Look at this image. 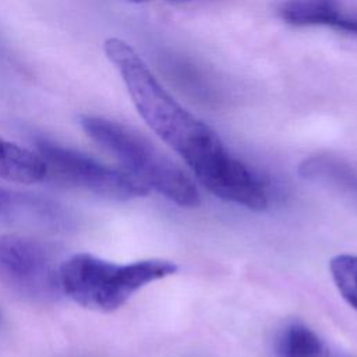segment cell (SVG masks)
I'll return each mask as SVG.
<instances>
[{
  "instance_id": "6da1fadb",
  "label": "cell",
  "mask_w": 357,
  "mask_h": 357,
  "mask_svg": "<svg viewBox=\"0 0 357 357\" xmlns=\"http://www.w3.org/2000/svg\"><path fill=\"white\" fill-rule=\"evenodd\" d=\"M103 50L142 120L187 163L211 194L244 208L261 202V178L229 152L208 124L184 109L160 85L132 46L123 39L109 38Z\"/></svg>"
},
{
  "instance_id": "7a4b0ae2",
  "label": "cell",
  "mask_w": 357,
  "mask_h": 357,
  "mask_svg": "<svg viewBox=\"0 0 357 357\" xmlns=\"http://www.w3.org/2000/svg\"><path fill=\"white\" fill-rule=\"evenodd\" d=\"M177 269L167 259L152 258L119 265L91 254H75L60 265V287L77 304L110 312L141 287L174 275Z\"/></svg>"
},
{
  "instance_id": "3957f363",
  "label": "cell",
  "mask_w": 357,
  "mask_h": 357,
  "mask_svg": "<svg viewBox=\"0 0 357 357\" xmlns=\"http://www.w3.org/2000/svg\"><path fill=\"white\" fill-rule=\"evenodd\" d=\"M81 127L89 138L110 152L128 173L169 201L192 208L199 204L194 181L163 152L137 131L100 116H82Z\"/></svg>"
},
{
  "instance_id": "277c9868",
  "label": "cell",
  "mask_w": 357,
  "mask_h": 357,
  "mask_svg": "<svg viewBox=\"0 0 357 357\" xmlns=\"http://www.w3.org/2000/svg\"><path fill=\"white\" fill-rule=\"evenodd\" d=\"M36 146L47 169L52 167L64 181L85 188L96 195L127 201L145 197L149 192L148 185L131 173L103 165L79 151L60 145L47 138H39Z\"/></svg>"
},
{
  "instance_id": "5b68a950",
  "label": "cell",
  "mask_w": 357,
  "mask_h": 357,
  "mask_svg": "<svg viewBox=\"0 0 357 357\" xmlns=\"http://www.w3.org/2000/svg\"><path fill=\"white\" fill-rule=\"evenodd\" d=\"M60 265L49 244L17 234L0 236V275L21 294L39 301L60 293Z\"/></svg>"
},
{
  "instance_id": "8992f818",
  "label": "cell",
  "mask_w": 357,
  "mask_h": 357,
  "mask_svg": "<svg viewBox=\"0 0 357 357\" xmlns=\"http://www.w3.org/2000/svg\"><path fill=\"white\" fill-rule=\"evenodd\" d=\"M278 13L296 26H325L357 36V7L343 0H286Z\"/></svg>"
},
{
  "instance_id": "52a82bcc",
  "label": "cell",
  "mask_w": 357,
  "mask_h": 357,
  "mask_svg": "<svg viewBox=\"0 0 357 357\" xmlns=\"http://www.w3.org/2000/svg\"><path fill=\"white\" fill-rule=\"evenodd\" d=\"M47 165L39 153L31 152L0 137V177L8 181L31 184L47 174Z\"/></svg>"
},
{
  "instance_id": "ba28073f",
  "label": "cell",
  "mask_w": 357,
  "mask_h": 357,
  "mask_svg": "<svg viewBox=\"0 0 357 357\" xmlns=\"http://www.w3.org/2000/svg\"><path fill=\"white\" fill-rule=\"evenodd\" d=\"M278 350L282 357H329L324 340L303 322L284 326L278 339Z\"/></svg>"
},
{
  "instance_id": "9c48e42d",
  "label": "cell",
  "mask_w": 357,
  "mask_h": 357,
  "mask_svg": "<svg viewBox=\"0 0 357 357\" xmlns=\"http://www.w3.org/2000/svg\"><path fill=\"white\" fill-rule=\"evenodd\" d=\"M329 269L342 297L357 310V255H336L331 259Z\"/></svg>"
},
{
  "instance_id": "30bf717a",
  "label": "cell",
  "mask_w": 357,
  "mask_h": 357,
  "mask_svg": "<svg viewBox=\"0 0 357 357\" xmlns=\"http://www.w3.org/2000/svg\"><path fill=\"white\" fill-rule=\"evenodd\" d=\"M11 68L10 56L4 47V45L0 42V77L4 75Z\"/></svg>"
},
{
  "instance_id": "8fae6325",
  "label": "cell",
  "mask_w": 357,
  "mask_h": 357,
  "mask_svg": "<svg viewBox=\"0 0 357 357\" xmlns=\"http://www.w3.org/2000/svg\"><path fill=\"white\" fill-rule=\"evenodd\" d=\"M11 198H13V194L0 188V212H3L4 209H8Z\"/></svg>"
},
{
  "instance_id": "7c38bea8",
  "label": "cell",
  "mask_w": 357,
  "mask_h": 357,
  "mask_svg": "<svg viewBox=\"0 0 357 357\" xmlns=\"http://www.w3.org/2000/svg\"><path fill=\"white\" fill-rule=\"evenodd\" d=\"M130 3H146L151 0H127ZM165 1H173V3H178V1H191V0H165Z\"/></svg>"
}]
</instances>
